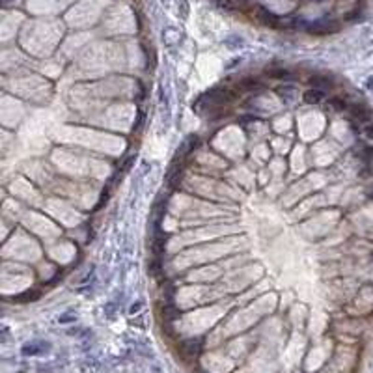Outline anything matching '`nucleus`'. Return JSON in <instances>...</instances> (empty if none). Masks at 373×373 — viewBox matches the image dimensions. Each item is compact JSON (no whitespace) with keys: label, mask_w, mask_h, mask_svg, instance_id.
I'll use <instances>...</instances> for the list:
<instances>
[{"label":"nucleus","mask_w":373,"mask_h":373,"mask_svg":"<svg viewBox=\"0 0 373 373\" xmlns=\"http://www.w3.org/2000/svg\"><path fill=\"white\" fill-rule=\"evenodd\" d=\"M306 30L313 32V34H328V32H336L338 30V23L332 19H319L315 23L306 24Z\"/></svg>","instance_id":"f257e3e1"},{"label":"nucleus","mask_w":373,"mask_h":373,"mask_svg":"<svg viewBox=\"0 0 373 373\" xmlns=\"http://www.w3.org/2000/svg\"><path fill=\"white\" fill-rule=\"evenodd\" d=\"M49 347H51V343L36 340V342L24 343L21 351H23L24 357H36V355H43V353H47V351H49Z\"/></svg>","instance_id":"f03ea898"},{"label":"nucleus","mask_w":373,"mask_h":373,"mask_svg":"<svg viewBox=\"0 0 373 373\" xmlns=\"http://www.w3.org/2000/svg\"><path fill=\"white\" fill-rule=\"evenodd\" d=\"M351 116L355 118V120H358V124H368V122H372L370 118H372V114H370V110L366 109V107H360V105H353L351 107Z\"/></svg>","instance_id":"7ed1b4c3"},{"label":"nucleus","mask_w":373,"mask_h":373,"mask_svg":"<svg viewBox=\"0 0 373 373\" xmlns=\"http://www.w3.org/2000/svg\"><path fill=\"white\" fill-rule=\"evenodd\" d=\"M267 75L272 78H278V80H293V71L286 69V67H272V69H267Z\"/></svg>","instance_id":"20e7f679"},{"label":"nucleus","mask_w":373,"mask_h":373,"mask_svg":"<svg viewBox=\"0 0 373 373\" xmlns=\"http://www.w3.org/2000/svg\"><path fill=\"white\" fill-rule=\"evenodd\" d=\"M303 97L308 105H319V103L323 101V97H325V92H323V90H317V88H311L308 92H304Z\"/></svg>","instance_id":"39448f33"},{"label":"nucleus","mask_w":373,"mask_h":373,"mask_svg":"<svg viewBox=\"0 0 373 373\" xmlns=\"http://www.w3.org/2000/svg\"><path fill=\"white\" fill-rule=\"evenodd\" d=\"M257 13H259V19L263 21L265 24H271V26H276L280 23V17H276L272 11H269L267 8H257Z\"/></svg>","instance_id":"423d86ee"},{"label":"nucleus","mask_w":373,"mask_h":373,"mask_svg":"<svg viewBox=\"0 0 373 373\" xmlns=\"http://www.w3.org/2000/svg\"><path fill=\"white\" fill-rule=\"evenodd\" d=\"M200 349H202V340H188V342L183 343V351H185V355H198L200 353Z\"/></svg>","instance_id":"0eeeda50"},{"label":"nucleus","mask_w":373,"mask_h":373,"mask_svg":"<svg viewBox=\"0 0 373 373\" xmlns=\"http://www.w3.org/2000/svg\"><path fill=\"white\" fill-rule=\"evenodd\" d=\"M310 82L313 88H317V90H328V88H332V80L328 77H311Z\"/></svg>","instance_id":"6e6552de"},{"label":"nucleus","mask_w":373,"mask_h":373,"mask_svg":"<svg viewBox=\"0 0 373 373\" xmlns=\"http://www.w3.org/2000/svg\"><path fill=\"white\" fill-rule=\"evenodd\" d=\"M326 107H330L332 110H338V112H340V110L347 109V103L343 101L342 97H330V99L326 101Z\"/></svg>","instance_id":"1a4fd4ad"},{"label":"nucleus","mask_w":373,"mask_h":373,"mask_svg":"<svg viewBox=\"0 0 373 373\" xmlns=\"http://www.w3.org/2000/svg\"><path fill=\"white\" fill-rule=\"evenodd\" d=\"M241 88H245V90H249V92H254L256 88H261V84L257 82L256 78H245L241 82Z\"/></svg>","instance_id":"9d476101"},{"label":"nucleus","mask_w":373,"mask_h":373,"mask_svg":"<svg viewBox=\"0 0 373 373\" xmlns=\"http://www.w3.org/2000/svg\"><path fill=\"white\" fill-rule=\"evenodd\" d=\"M293 92H295V90H293V88H289V86H284V88H278L280 97H282V99H288V101H291V99L295 97V95H293Z\"/></svg>","instance_id":"9b49d317"},{"label":"nucleus","mask_w":373,"mask_h":373,"mask_svg":"<svg viewBox=\"0 0 373 373\" xmlns=\"http://www.w3.org/2000/svg\"><path fill=\"white\" fill-rule=\"evenodd\" d=\"M362 134L366 138H373V122H368V124L362 125Z\"/></svg>","instance_id":"f8f14e48"}]
</instances>
